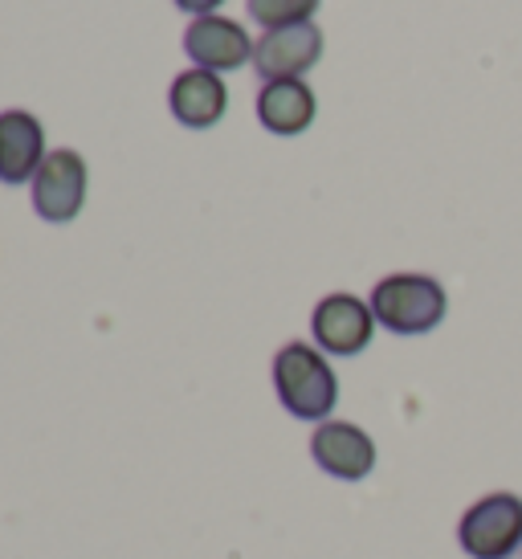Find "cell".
Segmentation results:
<instances>
[{
  "instance_id": "cell-1",
  "label": "cell",
  "mask_w": 522,
  "mask_h": 559,
  "mask_svg": "<svg viewBox=\"0 0 522 559\" xmlns=\"http://www.w3.org/2000/svg\"><path fill=\"white\" fill-rule=\"evenodd\" d=\"M274 392L277 404L294 420H310V425L331 420L339 404V376L331 368V356L302 340L282 343L274 356Z\"/></svg>"
},
{
  "instance_id": "cell-2",
  "label": "cell",
  "mask_w": 522,
  "mask_h": 559,
  "mask_svg": "<svg viewBox=\"0 0 522 559\" xmlns=\"http://www.w3.org/2000/svg\"><path fill=\"white\" fill-rule=\"evenodd\" d=\"M371 314L392 335H429L446 323L449 295L432 274H388L371 286Z\"/></svg>"
},
{
  "instance_id": "cell-3",
  "label": "cell",
  "mask_w": 522,
  "mask_h": 559,
  "mask_svg": "<svg viewBox=\"0 0 522 559\" xmlns=\"http://www.w3.org/2000/svg\"><path fill=\"white\" fill-rule=\"evenodd\" d=\"M458 547L470 559H514L522 551V498L494 490L477 498L458 523Z\"/></svg>"
},
{
  "instance_id": "cell-4",
  "label": "cell",
  "mask_w": 522,
  "mask_h": 559,
  "mask_svg": "<svg viewBox=\"0 0 522 559\" xmlns=\"http://www.w3.org/2000/svg\"><path fill=\"white\" fill-rule=\"evenodd\" d=\"M376 314H371V302L359 295H347V290H335L315 302L310 311V340L323 356L335 359H352L359 352L371 347V335H376Z\"/></svg>"
},
{
  "instance_id": "cell-5",
  "label": "cell",
  "mask_w": 522,
  "mask_h": 559,
  "mask_svg": "<svg viewBox=\"0 0 522 559\" xmlns=\"http://www.w3.org/2000/svg\"><path fill=\"white\" fill-rule=\"evenodd\" d=\"M33 213L46 225H70L78 221L82 204H86V188H91V168L82 152L74 147H58L49 152L46 164L33 176Z\"/></svg>"
},
{
  "instance_id": "cell-6",
  "label": "cell",
  "mask_w": 522,
  "mask_h": 559,
  "mask_svg": "<svg viewBox=\"0 0 522 559\" xmlns=\"http://www.w3.org/2000/svg\"><path fill=\"white\" fill-rule=\"evenodd\" d=\"M253 37L246 33L241 21L233 16H197L185 29V53L197 70H213V74H233L241 66H253Z\"/></svg>"
},
{
  "instance_id": "cell-7",
  "label": "cell",
  "mask_w": 522,
  "mask_h": 559,
  "mask_svg": "<svg viewBox=\"0 0 522 559\" xmlns=\"http://www.w3.org/2000/svg\"><path fill=\"white\" fill-rule=\"evenodd\" d=\"M323 58V29L315 21L286 25V29H265L253 46V70L261 82L302 79Z\"/></svg>"
},
{
  "instance_id": "cell-8",
  "label": "cell",
  "mask_w": 522,
  "mask_h": 559,
  "mask_svg": "<svg viewBox=\"0 0 522 559\" xmlns=\"http://www.w3.org/2000/svg\"><path fill=\"white\" fill-rule=\"evenodd\" d=\"M310 457L315 466L339 481H364L376 469V441L368 429L352 420H323L310 433Z\"/></svg>"
},
{
  "instance_id": "cell-9",
  "label": "cell",
  "mask_w": 522,
  "mask_h": 559,
  "mask_svg": "<svg viewBox=\"0 0 522 559\" xmlns=\"http://www.w3.org/2000/svg\"><path fill=\"white\" fill-rule=\"evenodd\" d=\"M46 156V127L37 115L21 107L0 110V185H33Z\"/></svg>"
},
{
  "instance_id": "cell-10",
  "label": "cell",
  "mask_w": 522,
  "mask_h": 559,
  "mask_svg": "<svg viewBox=\"0 0 522 559\" xmlns=\"http://www.w3.org/2000/svg\"><path fill=\"white\" fill-rule=\"evenodd\" d=\"M168 107H171V119L188 131H209L225 119V110H229V86L221 74L213 70H197V66H188L185 74H176L171 79V91H168Z\"/></svg>"
},
{
  "instance_id": "cell-11",
  "label": "cell",
  "mask_w": 522,
  "mask_h": 559,
  "mask_svg": "<svg viewBox=\"0 0 522 559\" xmlns=\"http://www.w3.org/2000/svg\"><path fill=\"white\" fill-rule=\"evenodd\" d=\"M319 115V98L307 86V79H282V82H261L258 91V123L277 135V140H294L310 131Z\"/></svg>"
},
{
  "instance_id": "cell-12",
  "label": "cell",
  "mask_w": 522,
  "mask_h": 559,
  "mask_svg": "<svg viewBox=\"0 0 522 559\" xmlns=\"http://www.w3.org/2000/svg\"><path fill=\"white\" fill-rule=\"evenodd\" d=\"M323 0H246L249 21H258L261 29H286V25H302L319 13Z\"/></svg>"
},
{
  "instance_id": "cell-13",
  "label": "cell",
  "mask_w": 522,
  "mask_h": 559,
  "mask_svg": "<svg viewBox=\"0 0 522 559\" xmlns=\"http://www.w3.org/2000/svg\"><path fill=\"white\" fill-rule=\"evenodd\" d=\"M221 4H225V0H176V9L188 13L192 21H197V16H213Z\"/></svg>"
}]
</instances>
